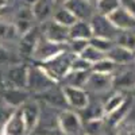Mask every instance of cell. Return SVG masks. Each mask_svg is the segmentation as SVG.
<instances>
[{
  "label": "cell",
  "mask_w": 135,
  "mask_h": 135,
  "mask_svg": "<svg viewBox=\"0 0 135 135\" xmlns=\"http://www.w3.org/2000/svg\"><path fill=\"white\" fill-rule=\"evenodd\" d=\"M120 6L124 7L128 12L135 18V0H120Z\"/></svg>",
  "instance_id": "836d02e7"
},
{
  "label": "cell",
  "mask_w": 135,
  "mask_h": 135,
  "mask_svg": "<svg viewBox=\"0 0 135 135\" xmlns=\"http://www.w3.org/2000/svg\"><path fill=\"white\" fill-rule=\"evenodd\" d=\"M15 109L16 108H14L12 105H9L7 101H4L3 97H0V128H4L6 123L8 122V119L11 116H12Z\"/></svg>",
  "instance_id": "4dcf8cb0"
},
{
  "label": "cell",
  "mask_w": 135,
  "mask_h": 135,
  "mask_svg": "<svg viewBox=\"0 0 135 135\" xmlns=\"http://www.w3.org/2000/svg\"><path fill=\"white\" fill-rule=\"evenodd\" d=\"M31 18H32V14H31V11L28 9H20L19 11V14L15 19V27L18 30V32L20 34H26L28 30L32 28L31 26Z\"/></svg>",
  "instance_id": "44dd1931"
},
{
  "label": "cell",
  "mask_w": 135,
  "mask_h": 135,
  "mask_svg": "<svg viewBox=\"0 0 135 135\" xmlns=\"http://www.w3.org/2000/svg\"><path fill=\"white\" fill-rule=\"evenodd\" d=\"M128 108H130V100L126 99V101L123 103L119 108H116L115 111H112L111 114L105 115L107 118V124L108 126H118L119 123L124 119V116L127 115V112H128Z\"/></svg>",
  "instance_id": "ffe728a7"
},
{
  "label": "cell",
  "mask_w": 135,
  "mask_h": 135,
  "mask_svg": "<svg viewBox=\"0 0 135 135\" xmlns=\"http://www.w3.org/2000/svg\"><path fill=\"white\" fill-rule=\"evenodd\" d=\"M2 135H4V134H2Z\"/></svg>",
  "instance_id": "f35d334b"
},
{
  "label": "cell",
  "mask_w": 135,
  "mask_h": 135,
  "mask_svg": "<svg viewBox=\"0 0 135 135\" xmlns=\"http://www.w3.org/2000/svg\"><path fill=\"white\" fill-rule=\"evenodd\" d=\"M91 69H92V64H89L88 61L78 57V55H76L74 60L72 61L70 72H91Z\"/></svg>",
  "instance_id": "d6a6232c"
},
{
  "label": "cell",
  "mask_w": 135,
  "mask_h": 135,
  "mask_svg": "<svg viewBox=\"0 0 135 135\" xmlns=\"http://www.w3.org/2000/svg\"><path fill=\"white\" fill-rule=\"evenodd\" d=\"M3 134L4 135H26L27 134L20 108H16L12 116L8 119V122L6 123V126L3 128Z\"/></svg>",
  "instance_id": "7c38bea8"
},
{
  "label": "cell",
  "mask_w": 135,
  "mask_h": 135,
  "mask_svg": "<svg viewBox=\"0 0 135 135\" xmlns=\"http://www.w3.org/2000/svg\"><path fill=\"white\" fill-rule=\"evenodd\" d=\"M7 2H8V0H0V9L7 6Z\"/></svg>",
  "instance_id": "e575fe53"
},
{
  "label": "cell",
  "mask_w": 135,
  "mask_h": 135,
  "mask_svg": "<svg viewBox=\"0 0 135 135\" xmlns=\"http://www.w3.org/2000/svg\"><path fill=\"white\" fill-rule=\"evenodd\" d=\"M58 126L65 135H78L83 128L81 119L74 111L65 109L58 116Z\"/></svg>",
  "instance_id": "8992f818"
},
{
  "label": "cell",
  "mask_w": 135,
  "mask_h": 135,
  "mask_svg": "<svg viewBox=\"0 0 135 135\" xmlns=\"http://www.w3.org/2000/svg\"><path fill=\"white\" fill-rule=\"evenodd\" d=\"M68 46H69V51L72 54L80 55L89 46V41H85V39H69Z\"/></svg>",
  "instance_id": "1f68e13d"
},
{
  "label": "cell",
  "mask_w": 135,
  "mask_h": 135,
  "mask_svg": "<svg viewBox=\"0 0 135 135\" xmlns=\"http://www.w3.org/2000/svg\"><path fill=\"white\" fill-rule=\"evenodd\" d=\"M54 81L45 73L41 66L28 69L27 73V86L35 92H47L54 86Z\"/></svg>",
  "instance_id": "3957f363"
},
{
  "label": "cell",
  "mask_w": 135,
  "mask_h": 135,
  "mask_svg": "<svg viewBox=\"0 0 135 135\" xmlns=\"http://www.w3.org/2000/svg\"><path fill=\"white\" fill-rule=\"evenodd\" d=\"M107 58L111 60L116 65H124V64H128L130 61H132L135 58V53L115 45V46L107 53Z\"/></svg>",
  "instance_id": "2e32d148"
},
{
  "label": "cell",
  "mask_w": 135,
  "mask_h": 135,
  "mask_svg": "<svg viewBox=\"0 0 135 135\" xmlns=\"http://www.w3.org/2000/svg\"><path fill=\"white\" fill-rule=\"evenodd\" d=\"M114 84V74H103L91 72L86 78L84 88L89 89L92 92H105Z\"/></svg>",
  "instance_id": "9c48e42d"
},
{
  "label": "cell",
  "mask_w": 135,
  "mask_h": 135,
  "mask_svg": "<svg viewBox=\"0 0 135 135\" xmlns=\"http://www.w3.org/2000/svg\"><path fill=\"white\" fill-rule=\"evenodd\" d=\"M53 20L57 22L58 25H61V26H64V27H68V28H70V27L76 23V22H77L76 16H74L68 8H65L64 6L54 11Z\"/></svg>",
  "instance_id": "d6986e66"
},
{
  "label": "cell",
  "mask_w": 135,
  "mask_h": 135,
  "mask_svg": "<svg viewBox=\"0 0 135 135\" xmlns=\"http://www.w3.org/2000/svg\"><path fill=\"white\" fill-rule=\"evenodd\" d=\"M134 85H135V72L134 70H124L119 74V77L114 76V84H112V86L132 88Z\"/></svg>",
  "instance_id": "603a6c76"
},
{
  "label": "cell",
  "mask_w": 135,
  "mask_h": 135,
  "mask_svg": "<svg viewBox=\"0 0 135 135\" xmlns=\"http://www.w3.org/2000/svg\"><path fill=\"white\" fill-rule=\"evenodd\" d=\"M43 38H46L47 41H50L53 43L66 45L68 42H69V39H70L69 28L58 25L57 22H54V20H50V22L46 23V27H45Z\"/></svg>",
  "instance_id": "ba28073f"
},
{
  "label": "cell",
  "mask_w": 135,
  "mask_h": 135,
  "mask_svg": "<svg viewBox=\"0 0 135 135\" xmlns=\"http://www.w3.org/2000/svg\"><path fill=\"white\" fill-rule=\"evenodd\" d=\"M78 57H81V58H84L85 61H88L89 64H96V62H99V61H101V60H104L105 57H107V54H104V53H101V51H99L97 49H95L93 46H89L78 55Z\"/></svg>",
  "instance_id": "4316f807"
},
{
  "label": "cell",
  "mask_w": 135,
  "mask_h": 135,
  "mask_svg": "<svg viewBox=\"0 0 135 135\" xmlns=\"http://www.w3.org/2000/svg\"><path fill=\"white\" fill-rule=\"evenodd\" d=\"M131 92H132V95H134V96H135V85H134V86H132V88H131Z\"/></svg>",
  "instance_id": "74e56055"
},
{
  "label": "cell",
  "mask_w": 135,
  "mask_h": 135,
  "mask_svg": "<svg viewBox=\"0 0 135 135\" xmlns=\"http://www.w3.org/2000/svg\"><path fill=\"white\" fill-rule=\"evenodd\" d=\"M119 7H120V0H99L96 4L97 14L104 16H108Z\"/></svg>",
  "instance_id": "484cf974"
},
{
  "label": "cell",
  "mask_w": 135,
  "mask_h": 135,
  "mask_svg": "<svg viewBox=\"0 0 135 135\" xmlns=\"http://www.w3.org/2000/svg\"><path fill=\"white\" fill-rule=\"evenodd\" d=\"M66 2V0H55V3H57V4H64Z\"/></svg>",
  "instance_id": "8d00e7d4"
},
{
  "label": "cell",
  "mask_w": 135,
  "mask_h": 135,
  "mask_svg": "<svg viewBox=\"0 0 135 135\" xmlns=\"http://www.w3.org/2000/svg\"><path fill=\"white\" fill-rule=\"evenodd\" d=\"M39 38L41 37H39L38 28H35V27H32L26 34H23V35H22V39H20V45H19L20 53L23 55H32L34 49H35Z\"/></svg>",
  "instance_id": "9a60e30c"
},
{
  "label": "cell",
  "mask_w": 135,
  "mask_h": 135,
  "mask_svg": "<svg viewBox=\"0 0 135 135\" xmlns=\"http://www.w3.org/2000/svg\"><path fill=\"white\" fill-rule=\"evenodd\" d=\"M27 73L28 69L25 66H12L7 73V78L9 84L12 85L11 88H15V89H22V88H26L27 86Z\"/></svg>",
  "instance_id": "5bb4252c"
},
{
  "label": "cell",
  "mask_w": 135,
  "mask_h": 135,
  "mask_svg": "<svg viewBox=\"0 0 135 135\" xmlns=\"http://www.w3.org/2000/svg\"><path fill=\"white\" fill-rule=\"evenodd\" d=\"M91 72H69L64 80H66V86H77V88H84L86 78Z\"/></svg>",
  "instance_id": "cb8c5ba5"
},
{
  "label": "cell",
  "mask_w": 135,
  "mask_h": 135,
  "mask_svg": "<svg viewBox=\"0 0 135 135\" xmlns=\"http://www.w3.org/2000/svg\"><path fill=\"white\" fill-rule=\"evenodd\" d=\"M18 37V30L14 25L0 22V42H9Z\"/></svg>",
  "instance_id": "83f0119b"
},
{
  "label": "cell",
  "mask_w": 135,
  "mask_h": 135,
  "mask_svg": "<svg viewBox=\"0 0 135 135\" xmlns=\"http://www.w3.org/2000/svg\"><path fill=\"white\" fill-rule=\"evenodd\" d=\"M69 37H70V39H85V41H89L93 37V32H92V28H91L89 22L77 20L76 23L69 28Z\"/></svg>",
  "instance_id": "e0dca14e"
},
{
  "label": "cell",
  "mask_w": 135,
  "mask_h": 135,
  "mask_svg": "<svg viewBox=\"0 0 135 135\" xmlns=\"http://www.w3.org/2000/svg\"><path fill=\"white\" fill-rule=\"evenodd\" d=\"M88 2L91 3L92 6H95V8H96V4H97V2H99V0H88Z\"/></svg>",
  "instance_id": "d590c367"
},
{
  "label": "cell",
  "mask_w": 135,
  "mask_h": 135,
  "mask_svg": "<svg viewBox=\"0 0 135 135\" xmlns=\"http://www.w3.org/2000/svg\"><path fill=\"white\" fill-rule=\"evenodd\" d=\"M107 18L109 19L111 23L120 31L135 30V18L122 6L118 9H115L112 14H109Z\"/></svg>",
  "instance_id": "30bf717a"
},
{
  "label": "cell",
  "mask_w": 135,
  "mask_h": 135,
  "mask_svg": "<svg viewBox=\"0 0 135 135\" xmlns=\"http://www.w3.org/2000/svg\"><path fill=\"white\" fill-rule=\"evenodd\" d=\"M3 99H4V101H7V103L9 105H12L14 108H19V107H22L26 103L27 95L22 91V89L11 88V89H8V91L4 92Z\"/></svg>",
  "instance_id": "ac0fdd59"
},
{
  "label": "cell",
  "mask_w": 135,
  "mask_h": 135,
  "mask_svg": "<svg viewBox=\"0 0 135 135\" xmlns=\"http://www.w3.org/2000/svg\"><path fill=\"white\" fill-rule=\"evenodd\" d=\"M115 43L118 46H122V47L135 53V30L119 31L118 37L115 39Z\"/></svg>",
  "instance_id": "7402d4cb"
},
{
  "label": "cell",
  "mask_w": 135,
  "mask_h": 135,
  "mask_svg": "<svg viewBox=\"0 0 135 135\" xmlns=\"http://www.w3.org/2000/svg\"><path fill=\"white\" fill-rule=\"evenodd\" d=\"M126 101V97L122 92H115L111 97H108V100L105 101V104L103 105V109H104V115H108L111 114L112 111H115L116 108H119L123 103Z\"/></svg>",
  "instance_id": "d4e9b609"
},
{
  "label": "cell",
  "mask_w": 135,
  "mask_h": 135,
  "mask_svg": "<svg viewBox=\"0 0 135 135\" xmlns=\"http://www.w3.org/2000/svg\"><path fill=\"white\" fill-rule=\"evenodd\" d=\"M55 4V0H35L31 8L32 18L38 22H46L47 18L54 14L53 9Z\"/></svg>",
  "instance_id": "4fadbf2b"
},
{
  "label": "cell",
  "mask_w": 135,
  "mask_h": 135,
  "mask_svg": "<svg viewBox=\"0 0 135 135\" xmlns=\"http://www.w3.org/2000/svg\"><path fill=\"white\" fill-rule=\"evenodd\" d=\"M89 45L93 46L95 49H97L99 51L107 54L112 47L115 46V42H112L109 39H104V38H99V37H92L89 39Z\"/></svg>",
  "instance_id": "f546056e"
},
{
  "label": "cell",
  "mask_w": 135,
  "mask_h": 135,
  "mask_svg": "<svg viewBox=\"0 0 135 135\" xmlns=\"http://www.w3.org/2000/svg\"><path fill=\"white\" fill-rule=\"evenodd\" d=\"M19 108L22 111V116H23V120H25L27 134H30L31 131H34V128L37 127L38 122H39V116H41L39 104L37 101H26Z\"/></svg>",
  "instance_id": "8fae6325"
},
{
  "label": "cell",
  "mask_w": 135,
  "mask_h": 135,
  "mask_svg": "<svg viewBox=\"0 0 135 135\" xmlns=\"http://www.w3.org/2000/svg\"><path fill=\"white\" fill-rule=\"evenodd\" d=\"M64 50H65L64 45L53 43V42L47 41L46 38H39L35 49H34L32 57L35 60H38V61L46 62V61L51 60L53 57H55L58 53H61Z\"/></svg>",
  "instance_id": "5b68a950"
},
{
  "label": "cell",
  "mask_w": 135,
  "mask_h": 135,
  "mask_svg": "<svg viewBox=\"0 0 135 135\" xmlns=\"http://www.w3.org/2000/svg\"><path fill=\"white\" fill-rule=\"evenodd\" d=\"M116 64H114L111 60H108L107 57L104 60H101L96 64L92 65L91 72H96V73H103V74H112L114 70L116 69Z\"/></svg>",
  "instance_id": "f1b7e54d"
},
{
  "label": "cell",
  "mask_w": 135,
  "mask_h": 135,
  "mask_svg": "<svg viewBox=\"0 0 135 135\" xmlns=\"http://www.w3.org/2000/svg\"><path fill=\"white\" fill-rule=\"evenodd\" d=\"M64 97L66 100V104L70 105L74 109L83 111L88 107L89 99L88 93L84 88H77V86H64L62 89Z\"/></svg>",
  "instance_id": "277c9868"
},
{
  "label": "cell",
  "mask_w": 135,
  "mask_h": 135,
  "mask_svg": "<svg viewBox=\"0 0 135 135\" xmlns=\"http://www.w3.org/2000/svg\"><path fill=\"white\" fill-rule=\"evenodd\" d=\"M74 57H76L74 54H72L69 50L65 49L64 51L58 53L51 60L43 62V66H41V68L54 83H58V81L64 80L65 76L70 72L72 61L74 60Z\"/></svg>",
  "instance_id": "6da1fadb"
},
{
  "label": "cell",
  "mask_w": 135,
  "mask_h": 135,
  "mask_svg": "<svg viewBox=\"0 0 135 135\" xmlns=\"http://www.w3.org/2000/svg\"><path fill=\"white\" fill-rule=\"evenodd\" d=\"M91 25L93 37H99V38H104V39H109L112 42H115L116 37L120 30H118L114 25L109 22V19L104 15L100 14H95L92 16V19L89 20Z\"/></svg>",
  "instance_id": "7a4b0ae2"
},
{
  "label": "cell",
  "mask_w": 135,
  "mask_h": 135,
  "mask_svg": "<svg viewBox=\"0 0 135 135\" xmlns=\"http://www.w3.org/2000/svg\"><path fill=\"white\" fill-rule=\"evenodd\" d=\"M64 7L69 9L77 20L89 22L95 15V6H92L88 0H66Z\"/></svg>",
  "instance_id": "52a82bcc"
}]
</instances>
